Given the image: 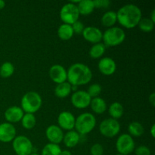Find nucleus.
<instances>
[{
  "instance_id": "f257e3e1",
  "label": "nucleus",
  "mask_w": 155,
  "mask_h": 155,
  "mask_svg": "<svg viewBox=\"0 0 155 155\" xmlns=\"http://www.w3.org/2000/svg\"><path fill=\"white\" fill-rule=\"evenodd\" d=\"M142 18V11L134 4L125 5L117 12V21L127 29L134 28L138 26Z\"/></svg>"
},
{
  "instance_id": "f03ea898",
  "label": "nucleus",
  "mask_w": 155,
  "mask_h": 155,
  "mask_svg": "<svg viewBox=\"0 0 155 155\" xmlns=\"http://www.w3.org/2000/svg\"><path fill=\"white\" fill-rule=\"evenodd\" d=\"M67 73L68 83L73 86L88 84L92 78V72L90 68L82 63L72 64L68 68Z\"/></svg>"
},
{
  "instance_id": "7ed1b4c3",
  "label": "nucleus",
  "mask_w": 155,
  "mask_h": 155,
  "mask_svg": "<svg viewBox=\"0 0 155 155\" xmlns=\"http://www.w3.org/2000/svg\"><path fill=\"white\" fill-rule=\"evenodd\" d=\"M42 100L40 95L34 91H30L24 95L21 98V107L25 114H34L41 108Z\"/></svg>"
},
{
  "instance_id": "20e7f679",
  "label": "nucleus",
  "mask_w": 155,
  "mask_h": 155,
  "mask_svg": "<svg viewBox=\"0 0 155 155\" xmlns=\"http://www.w3.org/2000/svg\"><path fill=\"white\" fill-rule=\"evenodd\" d=\"M96 126V118L95 115L91 113H83L76 118V132L80 135H87L94 130Z\"/></svg>"
},
{
  "instance_id": "39448f33",
  "label": "nucleus",
  "mask_w": 155,
  "mask_h": 155,
  "mask_svg": "<svg viewBox=\"0 0 155 155\" xmlns=\"http://www.w3.org/2000/svg\"><path fill=\"white\" fill-rule=\"evenodd\" d=\"M125 39V31L118 27H112L107 29L102 36V40L106 47L117 46L123 43Z\"/></svg>"
},
{
  "instance_id": "423d86ee",
  "label": "nucleus",
  "mask_w": 155,
  "mask_h": 155,
  "mask_svg": "<svg viewBox=\"0 0 155 155\" xmlns=\"http://www.w3.org/2000/svg\"><path fill=\"white\" fill-rule=\"evenodd\" d=\"M80 15L77 5L72 2H68L64 5L61 8L60 18L64 24L72 25L76 21H78Z\"/></svg>"
},
{
  "instance_id": "0eeeda50",
  "label": "nucleus",
  "mask_w": 155,
  "mask_h": 155,
  "mask_svg": "<svg viewBox=\"0 0 155 155\" xmlns=\"http://www.w3.org/2000/svg\"><path fill=\"white\" fill-rule=\"evenodd\" d=\"M12 148L17 155H30L33 152V143L28 137L18 136L12 141Z\"/></svg>"
},
{
  "instance_id": "6e6552de",
  "label": "nucleus",
  "mask_w": 155,
  "mask_h": 155,
  "mask_svg": "<svg viewBox=\"0 0 155 155\" xmlns=\"http://www.w3.org/2000/svg\"><path fill=\"white\" fill-rule=\"evenodd\" d=\"M120 131V124L117 120L107 118L101 122L99 125V132L103 136L113 138L117 136Z\"/></svg>"
},
{
  "instance_id": "1a4fd4ad",
  "label": "nucleus",
  "mask_w": 155,
  "mask_h": 155,
  "mask_svg": "<svg viewBox=\"0 0 155 155\" xmlns=\"http://www.w3.org/2000/svg\"><path fill=\"white\" fill-rule=\"evenodd\" d=\"M135 142L133 137L127 133L120 135L117 139L116 149L118 154L128 155L133 152L136 148Z\"/></svg>"
},
{
  "instance_id": "9d476101",
  "label": "nucleus",
  "mask_w": 155,
  "mask_h": 155,
  "mask_svg": "<svg viewBox=\"0 0 155 155\" xmlns=\"http://www.w3.org/2000/svg\"><path fill=\"white\" fill-rule=\"evenodd\" d=\"M92 98L89 95L86 91H75L71 98L73 106L77 109H84L90 105Z\"/></svg>"
},
{
  "instance_id": "9b49d317",
  "label": "nucleus",
  "mask_w": 155,
  "mask_h": 155,
  "mask_svg": "<svg viewBox=\"0 0 155 155\" xmlns=\"http://www.w3.org/2000/svg\"><path fill=\"white\" fill-rule=\"evenodd\" d=\"M76 118L74 115L70 111H62L58 117V127L62 130L71 131L75 127Z\"/></svg>"
},
{
  "instance_id": "f8f14e48",
  "label": "nucleus",
  "mask_w": 155,
  "mask_h": 155,
  "mask_svg": "<svg viewBox=\"0 0 155 155\" xmlns=\"http://www.w3.org/2000/svg\"><path fill=\"white\" fill-rule=\"evenodd\" d=\"M48 74L51 80L57 84L64 83L68 80L67 70L61 64L52 65L50 68Z\"/></svg>"
},
{
  "instance_id": "ddd939ff",
  "label": "nucleus",
  "mask_w": 155,
  "mask_h": 155,
  "mask_svg": "<svg viewBox=\"0 0 155 155\" xmlns=\"http://www.w3.org/2000/svg\"><path fill=\"white\" fill-rule=\"evenodd\" d=\"M16 137V129L10 123H2L0 124V142L8 143Z\"/></svg>"
},
{
  "instance_id": "4468645a",
  "label": "nucleus",
  "mask_w": 155,
  "mask_h": 155,
  "mask_svg": "<svg viewBox=\"0 0 155 155\" xmlns=\"http://www.w3.org/2000/svg\"><path fill=\"white\" fill-rule=\"evenodd\" d=\"M45 136L49 143L58 145L63 142L64 134L63 130L58 125H50L45 130Z\"/></svg>"
},
{
  "instance_id": "2eb2a0df",
  "label": "nucleus",
  "mask_w": 155,
  "mask_h": 155,
  "mask_svg": "<svg viewBox=\"0 0 155 155\" xmlns=\"http://www.w3.org/2000/svg\"><path fill=\"white\" fill-rule=\"evenodd\" d=\"M82 34H83V38L86 41L91 42L93 45L99 43L102 40L103 33L98 27H92V26L85 27Z\"/></svg>"
},
{
  "instance_id": "dca6fc26",
  "label": "nucleus",
  "mask_w": 155,
  "mask_h": 155,
  "mask_svg": "<svg viewBox=\"0 0 155 155\" xmlns=\"http://www.w3.org/2000/svg\"><path fill=\"white\" fill-rule=\"evenodd\" d=\"M98 68L101 74L104 76H111L117 70V64L113 58L105 57L98 61Z\"/></svg>"
},
{
  "instance_id": "f3484780",
  "label": "nucleus",
  "mask_w": 155,
  "mask_h": 155,
  "mask_svg": "<svg viewBox=\"0 0 155 155\" xmlns=\"http://www.w3.org/2000/svg\"><path fill=\"white\" fill-rule=\"evenodd\" d=\"M24 114V112L23 111L21 107L12 106V107L6 109V110L5 111L4 116L5 119L7 120V122L12 124L20 122L22 119Z\"/></svg>"
},
{
  "instance_id": "a211bd4d",
  "label": "nucleus",
  "mask_w": 155,
  "mask_h": 155,
  "mask_svg": "<svg viewBox=\"0 0 155 155\" xmlns=\"http://www.w3.org/2000/svg\"><path fill=\"white\" fill-rule=\"evenodd\" d=\"M80 141V135L77 132L71 130L68 131V133H65L64 136L63 142L64 145L68 148H72L77 146Z\"/></svg>"
},
{
  "instance_id": "6ab92c4d",
  "label": "nucleus",
  "mask_w": 155,
  "mask_h": 155,
  "mask_svg": "<svg viewBox=\"0 0 155 155\" xmlns=\"http://www.w3.org/2000/svg\"><path fill=\"white\" fill-rule=\"evenodd\" d=\"M89 106L92 111L97 114H101L107 110V103L100 97L92 98Z\"/></svg>"
},
{
  "instance_id": "aec40b11",
  "label": "nucleus",
  "mask_w": 155,
  "mask_h": 155,
  "mask_svg": "<svg viewBox=\"0 0 155 155\" xmlns=\"http://www.w3.org/2000/svg\"><path fill=\"white\" fill-rule=\"evenodd\" d=\"M71 92H72V86L68 82L58 84L54 89V95L59 98H67L69 96Z\"/></svg>"
},
{
  "instance_id": "412c9836",
  "label": "nucleus",
  "mask_w": 155,
  "mask_h": 155,
  "mask_svg": "<svg viewBox=\"0 0 155 155\" xmlns=\"http://www.w3.org/2000/svg\"><path fill=\"white\" fill-rule=\"evenodd\" d=\"M79 13L82 15H89L93 12L95 5L92 0H81L77 5Z\"/></svg>"
},
{
  "instance_id": "4be33fe9",
  "label": "nucleus",
  "mask_w": 155,
  "mask_h": 155,
  "mask_svg": "<svg viewBox=\"0 0 155 155\" xmlns=\"http://www.w3.org/2000/svg\"><path fill=\"white\" fill-rule=\"evenodd\" d=\"M74 33L73 30L72 26L69 24H63L60 25L58 29V36L62 40H69L74 36Z\"/></svg>"
},
{
  "instance_id": "5701e85b",
  "label": "nucleus",
  "mask_w": 155,
  "mask_h": 155,
  "mask_svg": "<svg viewBox=\"0 0 155 155\" xmlns=\"http://www.w3.org/2000/svg\"><path fill=\"white\" fill-rule=\"evenodd\" d=\"M108 113L110 114V118L114 120L120 119L122 117L124 113V108L122 104L117 101L112 103L108 108Z\"/></svg>"
},
{
  "instance_id": "b1692460",
  "label": "nucleus",
  "mask_w": 155,
  "mask_h": 155,
  "mask_svg": "<svg viewBox=\"0 0 155 155\" xmlns=\"http://www.w3.org/2000/svg\"><path fill=\"white\" fill-rule=\"evenodd\" d=\"M117 21V12H114V11H108V12H105L101 18V22L102 25L104 27H108V28L114 27Z\"/></svg>"
},
{
  "instance_id": "393cba45",
  "label": "nucleus",
  "mask_w": 155,
  "mask_h": 155,
  "mask_svg": "<svg viewBox=\"0 0 155 155\" xmlns=\"http://www.w3.org/2000/svg\"><path fill=\"white\" fill-rule=\"evenodd\" d=\"M128 132L129 135H130L132 137H140L144 134L145 130L142 124L137 121H133L129 124Z\"/></svg>"
},
{
  "instance_id": "a878e982",
  "label": "nucleus",
  "mask_w": 155,
  "mask_h": 155,
  "mask_svg": "<svg viewBox=\"0 0 155 155\" xmlns=\"http://www.w3.org/2000/svg\"><path fill=\"white\" fill-rule=\"evenodd\" d=\"M106 51V46L104 43L94 44L89 49V56L93 59H98L102 57Z\"/></svg>"
},
{
  "instance_id": "bb28decb",
  "label": "nucleus",
  "mask_w": 155,
  "mask_h": 155,
  "mask_svg": "<svg viewBox=\"0 0 155 155\" xmlns=\"http://www.w3.org/2000/svg\"><path fill=\"white\" fill-rule=\"evenodd\" d=\"M21 125L26 130H32L36 124V118L33 114H24L21 119Z\"/></svg>"
},
{
  "instance_id": "cd10ccee",
  "label": "nucleus",
  "mask_w": 155,
  "mask_h": 155,
  "mask_svg": "<svg viewBox=\"0 0 155 155\" xmlns=\"http://www.w3.org/2000/svg\"><path fill=\"white\" fill-rule=\"evenodd\" d=\"M15 72V67L11 62H5L0 66V77L2 78H8L12 77Z\"/></svg>"
},
{
  "instance_id": "c85d7f7f",
  "label": "nucleus",
  "mask_w": 155,
  "mask_h": 155,
  "mask_svg": "<svg viewBox=\"0 0 155 155\" xmlns=\"http://www.w3.org/2000/svg\"><path fill=\"white\" fill-rule=\"evenodd\" d=\"M61 148L58 145L48 143L43 147L41 155H60Z\"/></svg>"
},
{
  "instance_id": "c756f323",
  "label": "nucleus",
  "mask_w": 155,
  "mask_h": 155,
  "mask_svg": "<svg viewBox=\"0 0 155 155\" xmlns=\"http://www.w3.org/2000/svg\"><path fill=\"white\" fill-rule=\"evenodd\" d=\"M138 26L142 32L150 33L154 30V23L149 18H142Z\"/></svg>"
},
{
  "instance_id": "7c9ffc66",
  "label": "nucleus",
  "mask_w": 155,
  "mask_h": 155,
  "mask_svg": "<svg viewBox=\"0 0 155 155\" xmlns=\"http://www.w3.org/2000/svg\"><path fill=\"white\" fill-rule=\"evenodd\" d=\"M86 92H87V93L89 94V95L92 98L98 97V95L101 92V85L98 84V83H93L91 86H89V87L88 88V90Z\"/></svg>"
},
{
  "instance_id": "2f4dec72",
  "label": "nucleus",
  "mask_w": 155,
  "mask_h": 155,
  "mask_svg": "<svg viewBox=\"0 0 155 155\" xmlns=\"http://www.w3.org/2000/svg\"><path fill=\"white\" fill-rule=\"evenodd\" d=\"M91 155H103L104 154V148L102 145L99 143H95L90 148Z\"/></svg>"
},
{
  "instance_id": "473e14b6",
  "label": "nucleus",
  "mask_w": 155,
  "mask_h": 155,
  "mask_svg": "<svg viewBox=\"0 0 155 155\" xmlns=\"http://www.w3.org/2000/svg\"><path fill=\"white\" fill-rule=\"evenodd\" d=\"M136 155H151V150L145 145H139L134 150Z\"/></svg>"
},
{
  "instance_id": "72a5a7b5",
  "label": "nucleus",
  "mask_w": 155,
  "mask_h": 155,
  "mask_svg": "<svg viewBox=\"0 0 155 155\" xmlns=\"http://www.w3.org/2000/svg\"><path fill=\"white\" fill-rule=\"evenodd\" d=\"M95 8H107L109 7L110 2L109 0H95L93 1Z\"/></svg>"
},
{
  "instance_id": "f704fd0d",
  "label": "nucleus",
  "mask_w": 155,
  "mask_h": 155,
  "mask_svg": "<svg viewBox=\"0 0 155 155\" xmlns=\"http://www.w3.org/2000/svg\"><path fill=\"white\" fill-rule=\"evenodd\" d=\"M73 30H74V33H77V34H80V33H83V30H84L85 27L84 24L81 22V21H76L74 24H73L72 25Z\"/></svg>"
},
{
  "instance_id": "c9c22d12",
  "label": "nucleus",
  "mask_w": 155,
  "mask_h": 155,
  "mask_svg": "<svg viewBox=\"0 0 155 155\" xmlns=\"http://www.w3.org/2000/svg\"><path fill=\"white\" fill-rule=\"evenodd\" d=\"M148 100H149V102L151 103V105L154 107V106L155 105V94L154 93H151V95H149Z\"/></svg>"
},
{
  "instance_id": "e433bc0d",
  "label": "nucleus",
  "mask_w": 155,
  "mask_h": 155,
  "mask_svg": "<svg viewBox=\"0 0 155 155\" xmlns=\"http://www.w3.org/2000/svg\"><path fill=\"white\" fill-rule=\"evenodd\" d=\"M60 155H72V154L68 150H61Z\"/></svg>"
},
{
  "instance_id": "4c0bfd02",
  "label": "nucleus",
  "mask_w": 155,
  "mask_h": 155,
  "mask_svg": "<svg viewBox=\"0 0 155 155\" xmlns=\"http://www.w3.org/2000/svg\"><path fill=\"white\" fill-rule=\"evenodd\" d=\"M155 124H153L152 126H151V136H152V138H154L155 137Z\"/></svg>"
},
{
  "instance_id": "58836bf2",
  "label": "nucleus",
  "mask_w": 155,
  "mask_h": 155,
  "mask_svg": "<svg viewBox=\"0 0 155 155\" xmlns=\"http://www.w3.org/2000/svg\"><path fill=\"white\" fill-rule=\"evenodd\" d=\"M149 18L153 21V22L155 23V9H153L152 10L151 14V17H150Z\"/></svg>"
},
{
  "instance_id": "ea45409f",
  "label": "nucleus",
  "mask_w": 155,
  "mask_h": 155,
  "mask_svg": "<svg viewBox=\"0 0 155 155\" xmlns=\"http://www.w3.org/2000/svg\"><path fill=\"white\" fill-rule=\"evenodd\" d=\"M5 6V2L3 0H0V9L4 8Z\"/></svg>"
},
{
  "instance_id": "a19ab883",
  "label": "nucleus",
  "mask_w": 155,
  "mask_h": 155,
  "mask_svg": "<svg viewBox=\"0 0 155 155\" xmlns=\"http://www.w3.org/2000/svg\"><path fill=\"white\" fill-rule=\"evenodd\" d=\"M30 155H39V154H36V153H32Z\"/></svg>"
},
{
  "instance_id": "79ce46f5",
  "label": "nucleus",
  "mask_w": 155,
  "mask_h": 155,
  "mask_svg": "<svg viewBox=\"0 0 155 155\" xmlns=\"http://www.w3.org/2000/svg\"><path fill=\"white\" fill-rule=\"evenodd\" d=\"M116 155H122V154H116Z\"/></svg>"
}]
</instances>
